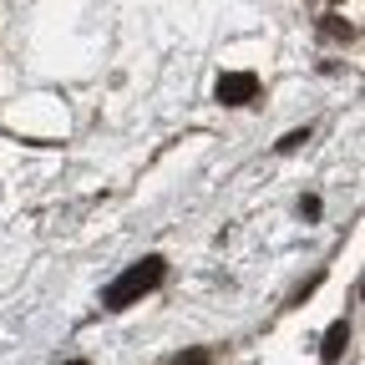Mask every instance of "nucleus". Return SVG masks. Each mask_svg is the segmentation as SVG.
Returning <instances> with one entry per match:
<instances>
[{
	"label": "nucleus",
	"mask_w": 365,
	"mask_h": 365,
	"mask_svg": "<svg viewBox=\"0 0 365 365\" xmlns=\"http://www.w3.org/2000/svg\"><path fill=\"white\" fill-rule=\"evenodd\" d=\"M304 143H309V127H294V132H284V137H279L274 148H279V153H299Z\"/></svg>",
	"instance_id": "20e7f679"
},
{
	"label": "nucleus",
	"mask_w": 365,
	"mask_h": 365,
	"mask_svg": "<svg viewBox=\"0 0 365 365\" xmlns=\"http://www.w3.org/2000/svg\"><path fill=\"white\" fill-rule=\"evenodd\" d=\"M345 345H350V319H335V325L325 330V340H319V360L335 365V360L345 355Z\"/></svg>",
	"instance_id": "7ed1b4c3"
},
{
	"label": "nucleus",
	"mask_w": 365,
	"mask_h": 365,
	"mask_svg": "<svg viewBox=\"0 0 365 365\" xmlns=\"http://www.w3.org/2000/svg\"><path fill=\"white\" fill-rule=\"evenodd\" d=\"M173 365H213V355H208V350H182Z\"/></svg>",
	"instance_id": "39448f33"
},
{
	"label": "nucleus",
	"mask_w": 365,
	"mask_h": 365,
	"mask_svg": "<svg viewBox=\"0 0 365 365\" xmlns=\"http://www.w3.org/2000/svg\"><path fill=\"white\" fill-rule=\"evenodd\" d=\"M163 274H168V259H163V254L137 259L127 274H117V279L102 289V304H107V309H127V304H137L143 294H153V289L163 284Z\"/></svg>",
	"instance_id": "f257e3e1"
},
{
	"label": "nucleus",
	"mask_w": 365,
	"mask_h": 365,
	"mask_svg": "<svg viewBox=\"0 0 365 365\" xmlns=\"http://www.w3.org/2000/svg\"><path fill=\"white\" fill-rule=\"evenodd\" d=\"M213 97H218L223 107H249V102L259 97V76H254V71H223L218 86H213Z\"/></svg>",
	"instance_id": "f03ea898"
},
{
	"label": "nucleus",
	"mask_w": 365,
	"mask_h": 365,
	"mask_svg": "<svg viewBox=\"0 0 365 365\" xmlns=\"http://www.w3.org/2000/svg\"><path fill=\"white\" fill-rule=\"evenodd\" d=\"M66 365H86V360H66Z\"/></svg>",
	"instance_id": "6e6552de"
},
{
	"label": "nucleus",
	"mask_w": 365,
	"mask_h": 365,
	"mask_svg": "<svg viewBox=\"0 0 365 365\" xmlns=\"http://www.w3.org/2000/svg\"><path fill=\"white\" fill-rule=\"evenodd\" d=\"M299 213L304 218H319V198H299Z\"/></svg>",
	"instance_id": "0eeeda50"
},
{
	"label": "nucleus",
	"mask_w": 365,
	"mask_h": 365,
	"mask_svg": "<svg viewBox=\"0 0 365 365\" xmlns=\"http://www.w3.org/2000/svg\"><path fill=\"white\" fill-rule=\"evenodd\" d=\"M325 36H345V41H350L355 31H350V26H340V16H325Z\"/></svg>",
	"instance_id": "423d86ee"
}]
</instances>
